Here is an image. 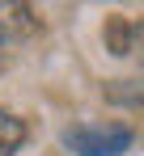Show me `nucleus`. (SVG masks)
Returning a JSON list of instances; mask_svg holds the SVG:
<instances>
[{
  "label": "nucleus",
  "mask_w": 144,
  "mask_h": 156,
  "mask_svg": "<svg viewBox=\"0 0 144 156\" xmlns=\"http://www.w3.org/2000/svg\"><path fill=\"white\" fill-rule=\"evenodd\" d=\"M25 144V122L13 118L9 110H0V156H13Z\"/></svg>",
  "instance_id": "nucleus-3"
},
{
  "label": "nucleus",
  "mask_w": 144,
  "mask_h": 156,
  "mask_svg": "<svg viewBox=\"0 0 144 156\" xmlns=\"http://www.w3.org/2000/svg\"><path fill=\"white\" fill-rule=\"evenodd\" d=\"M64 144L76 156H119L131 148V127L123 122H81L64 131Z\"/></svg>",
  "instance_id": "nucleus-1"
},
{
  "label": "nucleus",
  "mask_w": 144,
  "mask_h": 156,
  "mask_svg": "<svg viewBox=\"0 0 144 156\" xmlns=\"http://www.w3.org/2000/svg\"><path fill=\"white\" fill-rule=\"evenodd\" d=\"M30 34H38L34 9H25V4H4V9H0V68L9 63V47L21 42V38H30Z\"/></svg>",
  "instance_id": "nucleus-2"
},
{
  "label": "nucleus",
  "mask_w": 144,
  "mask_h": 156,
  "mask_svg": "<svg viewBox=\"0 0 144 156\" xmlns=\"http://www.w3.org/2000/svg\"><path fill=\"white\" fill-rule=\"evenodd\" d=\"M131 34H136V26L127 17H110L106 21V47L115 55H131Z\"/></svg>",
  "instance_id": "nucleus-4"
}]
</instances>
